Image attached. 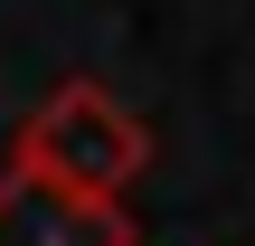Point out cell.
Wrapping results in <instances>:
<instances>
[{
  "label": "cell",
  "instance_id": "6da1fadb",
  "mask_svg": "<svg viewBox=\"0 0 255 246\" xmlns=\"http://www.w3.org/2000/svg\"><path fill=\"white\" fill-rule=\"evenodd\" d=\"M0 171H28V180L76 190V199H123V190L151 171V123H142L114 85L66 76V85H47V95L19 114Z\"/></svg>",
  "mask_w": 255,
  "mask_h": 246
},
{
  "label": "cell",
  "instance_id": "7a4b0ae2",
  "mask_svg": "<svg viewBox=\"0 0 255 246\" xmlns=\"http://www.w3.org/2000/svg\"><path fill=\"white\" fill-rule=\"evenodd\" d=\"M0 246H142L123 199H76L28 171H0Z\"/></svg>",
  "mask_w": 255,
  "mask_h": 246
}]
</instances>
